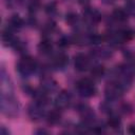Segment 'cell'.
Wrapping results in <instances>:
<instances>
[{"label":"cell","instance_id":"cell-24","mask_svg":"<svg viewBox=\"0 0 135 135\" xmlns=\"http://www.w3.org/2000/svg\"><path fill=\"white\" fill-rule=\"evenodd\" d=\"M44 9H45V13H46L47 15L53 16V15H55L56 12H57V6H56V4H55L54 2H51V3L46 4V6H45Z\"/></svg>","mask_w":135,"mask_h":135},{"label":"cell","instance_id":"cell-22","mask_svg":"<svg viewBox=\"0 0 135 135\" xmlns=\"http://www.w3.org/2000/svg\"><path fill=\"white\" fill-rule=\"evenodd\" d=\"M40 7V1L39 0H31L28 4V12L31 14H35Z\"/></svg>","mask_w":135,"mask_h":135},{"label":"cell","instance_id":"cell-3","mask_svg":"<svg viewBox=\"0 0 135 135\" xmlns=\"http://www.w3.org/2000/svg\"><path fill=\"white\" fill-rule=\"evenodd\" d=\"M76 90L78 94L84 98H90L94 96L96 93V88L94 85V82L90 78H82L79 81H77Z\"/></svg>","mask_w":135,"mask_h":135},{"label":"cell","instance_id":"cell-1","mask_svg":"<svg viewBox=\"0 0 135 135\" xmlns=\"http://www.w3.org/2000/svg\"><path fill=\"white\" fill-rule=\"evenodd\" d=\"M1 111L4 115L14 117L18 114L19 104L12 93H1Z\"/></svg>","mask_w":135,"mask_h":135},{"label":"cell","instance_id":"cell-25","mask_svg":"<svg viewBox=\"0 0 135 135\" xmlns=\"http://www.w3.org/2000/svg\"><path fill=\"white\" fill-rule=\"evenodd\" d=\"M0 132H1L2 135H8V134H9L8 130H6L4 127H1V131H0Z\"/></svg>","mask_w":135,"mask_h":135},{"label":"cell","instance_id":"cell-6","mask_svg":"<svg viewBox=\"0 0 135 135\" xmlns=\"http://www.w3.org/2000/svg\"><path fill=\"white\" fill-rule=\"evenodd\" d=\"M71 101H72L71 94L66 91H62L55 98V107L57 110H63L70 105Z\"/></svg>","mask_w":135,"mask_h":135},{"label":"cell","instance_id":"cell-18","mask_svg":"<svg viewBox=\"0 0 135 135\" xmlns=\"http://www.w3.org/2000/svg\"><path fill=\"white\" fill-rule=\"evenodd\" d=\"M46 118H47V122L49 123H51V124H57L60 121V118H61V115L59 113V110L58 111H56V110L55 111H51L47 114Z\"/></svg>","mask_w":135,"mask_h":135},{"label":"cell","instance_id":"cell-11","mask_svg":"<svg viewBox=\"0 0 135 135\" xmlns=\"http://www.w3.org/2000/svg\"><path fill=\"white\" fill-rule=\"evenodd\" d=\"M40 88H42L46 93L50 94V93L55 92L58 86H57V82H56L53 78L44 76V77L42 78V80H41V86H40Z\"/></svg>","mask_w":135,"mask_h":135},{"label":"cell","instance_id":"cell-21","mask_svg":"<svg viewBox=\"0 0 135 135\" xmlns=\"http://www.w3.org/2000/svg\"><path fill=\"white\" fill-rule=\"evenodd\" d=\"M71 43H73L72 37H68V36H62L60 37V39L58 40V45L61 47H68Z\"/></svg>","mask_w":135,"mask_h":135},{"label":"cell","instance_id":"cell-5","mask_svg":"<svg viewBox=\"0 0 135 135\" xmlns=\"http://www.w3.org/2000/svg\"><path fill=\"white\" fill-rule=\"evenodd\" d=\"M27 114L32 120H40L44 115V105H41L37 102H34L28 105L27 108Z\"/></svg>","mask_w":135,"mask_h":135},{"label":"cell","instance_id":"cell-13","mask_svg":"<svg viewBox=\"0 0 135 135\" xmlns=\"http://www.w3.org/2000/svg\"><path fill=\"white\" fill-rule=\"evenodd\" d=\"M38 51L43 55H49L53 51V44L49 38H43L38 44Z\"/></svg>","mask_w":135,"mask_h":135},{"label":"cell","instance_id":"cell-26","mask_svg":"<svg viewBox=\"0 0 135 135\" xmlns=\"http://www.w3.org/2000/svg\"><path fill=\"white\" fill-rule=\"evenodd\" d=\"M129 133L135 135V124H133V126H131V127L129 128Z\"/></svg>","mask_w":135,"mask_h":135},{"label":"cell","instance_id":"cell-7","mask_svg":"<svg viewBox=\"0 0 135 135\" xmlns=\"http://www.w3.org/2000/svg\"><path fill=\"white\" fill-rule=\"evenodd\" d=\"M74 65L75 69L79 72L86 71L90 66V57L84 54H77L74 57Z\"/></svg>","mask_w":135,"mask_h":135},{"label":"cell","instance_id":"cell-27","mask_svg":"<svg viewBox=\"0 0 135 135\" xmlns=\"http://www.w3.org/2000/svg\"><path fill=\"white\" fill-rule=\"evenodd\" d=\"M78 2L81 4V5H88L89 4V2H90V0H78Z\"/></svg>","mask_w":135,"mask_h":135},{"label":"cell","instance_id":"cell-8","mask_svg":"<svg viewBox=\"0 0 135 135\" xmlns=\"http://www.w3.org/2000/svg\"><path fill=\"white\" fill-rule=\"evenodd\" d=\"M83 17L84 20L90 24L97 23L101 20V14L96 8H92V7H85L83 9Z\"/></svg>","mask_w":135,"mask_h":135},{"label":"cell","instance_id":"cell-9","mask_svg":"<svg viewBox=\"0 0 135 135\" xmlns=\"http://www.w3.org/2000/svg\"><path fill=\"white\" fill-rule=\"evenodd\" d=\"M69 63V57L64 53H58L53 57L52 60V66L57 70L64 69Z\"/></svg>","mask_w":135,"mask_h":135},{"label":"cell","instance_id":"cell-2","mask_svg":"<svg viewBox=\"0 0 135 135\" xmlns=\"http://www.w3.org/2000/svg\"><path fill=\"white\" fill-rule=\"evenodd\" d=\"M37 69H38V63H37V61H36L33 57L27 56V55L23 56V57L18 61V63H17V65H16V71H17V73H18L21 77H23V78L31 76L34 72L37 71Z\"/></svg>","mask_w":135,"mask_h":135},{"label":"cell","instance_id":"cell-28","mask_svg":"<svg viewBox=\"0 0 135 135\" xmlns=\"http://www.w3.org/2000/svg\"><path fill=\"white\" fill-rule=\"evenodd\" d=\"M103 2H105V3H112V2H114V0H102Z\"/></svg>","mask_w":135,"mask_h":135},{"label":"cell","instance_id":"cell-16","mask_svg":"<svg viewBox=\"0 0 135 135\" xmlns=\"http://www.w3.org/2000/svg\"><path fill=\"white\" fill-rule=\"evenodd\" d=\"M108 126L111 129H119L121 126V120H120L119 116L114 113H111L109 116V119H108Z\"/></svg>","mask_w":135,"mask_h":135},{"label":"cell","instance_id":"cell-19","mask_svg":"<svg viewBox=\"0 0 135 135\" xmlns=\"http://www.w3.org/2000/svg\"><path fill=\"white\" fill-rule=\"evenodd\" d=\"M65 21L71 25V26H77L79 25V16L73 12H70L66 14V18H65Z\"/></svg>","mask_w":135,"mask_h":135},{"label":"cell","instance_id":"cell-15","mask_svg":"<svg viewBox=\"0 0 135 135\" xmlns=\"http://www.w3.org/2000/svg\"><path fill=\"white\" fill-rule=\"evenodd\" d=\"M92 56L95 58L108 59L112 56V52H111V50H109L107 47H99V49L94 50V52L92 53Z\"/></svg>","mask_w":135,"mask_h":135},{"label":"cell","instance_id":"cell-17","mask_svg":"<svg viewBox=\"0 0 135 135\" xmlns=\"http://www.w3.org/2000/svg\"><path fill=\"white\" fill-rule=\"evenodd\" d=\"M105 73V70L102 65H99V64H96L94 66H92V70H91V75L93 76V78L95 79H100Z\"/></svg>","mask_w":135,"mask_h":135},{"label":"cell","instance_id":"cell-23","mask_svg":"<svg viewBox=\"0 0 135 135\" xmlns=\"http://www.w3.org/2000/svg\"><path fill=\"white\" fill-rule=\"evenodd\" d=\"M55 28H56V23L53 22V21H50V22H47V23L44 25V27H43V33H44L45 35L52 34V33H54Z\"/></svg>","mask_w":135,"mask_h":135},{"label":"cell","instance_id":"cell-20","mask_svg":"<svg viewBox=\"0 0 135 135\" xmlns=\"http://www.w3.org/2000/svg\"><path fill=\"white\" fill-rule=\"evenodd\" d=\"M124 9L128 13V15L135 16V0H128Z\"/></svg>","mask_w":135,"mask_h":135},{"label":"cell","instance_id":"cell-14","mask_svg":"<svg viewBox=\"0 0 135 135\" xmlns=\"http://www.w3.org/2000/svg\"><path fill=\"white\" fill-rule=\"evenodd\" d=\"M128 16L129 15L126 12V9L124 8H120V7L115 8L113 11V13H112V19L115 20L116 22H124V21H127Z\"/></svg>","mask_w":135,"mask_h":135},{"label":"cell","instance_id":"cell-12","mask_svg":"<svg viewBox=\"0 0 135 135\" xmlns=\"http://www.w3.org/2000/svg\"><path fill=\"white\" fill-rule=\"evenodd\" d=\"M23 25H24V21L19 15H13L7 22V27H9L14 32L21 30Z\"/></svg>","mask_w":135,"mask_h":135},{"label":"cell","instance_id":"cell-10","mask_svg":"<svg viewBox=\"0 0 135 135\" xmlns=\"http://www.w3.org/2000/svg\"><path fill=\"white\" fill-rule=\"evenodd\" d=\"M32 96L34 97L35 102H37L41 105H46L49 103V93H46L42 88L34 89Z\"/></svg>","mask_w":135,"mask_h":135},{"label":"cell","instance_id":"cell-4","mask_svg":"<svg viewBox=\"0 0 135 135\" xmlns=\"http://www.w3.org/2000/svg\"><path fill=\"white\" fill-rule=\"evenodd\" d=\"M123 92H124V90L120 86V84L116 80L112 81L105 86V90H104L105 100H108L110 102H113V101L119 99L122 96Z\"/></svg>","mask_w":135,"mask_h":135}]
</instances>
